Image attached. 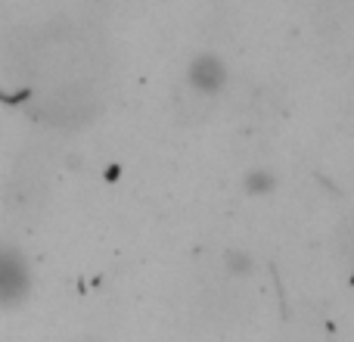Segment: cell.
Masks as SVG:
<instances>
[{"mask_svg": "<svg viewBox=\"0 0 354 342\" xmlns=\"http://www.w3.org/2000/svg\"><path fill=\"white\" fill-rule=\"evenodd\" d=\"M277 183H280L277 171H270V168H249L243 174V193L252 196V199H264V196H270L277 190Z\"/></svg>", "mask_w": 354, "mask_h": 342, "instance_id": "3957f363", "label": "cell"}, {"mask_svg": "<svg viewBox=\"0 0 354 342\" xmlns=\"http://www.w3.org/2000/svg\"><path fill=\"white\" fill-rule=\"evenodd\" d=\"M35 293V271L16 243L0 240V312L22 308Z\"/></svg>", "mask_w": 354, "mask_h": 342, "instance_id": "6da1fadb", "label": "cell"}, {"mask_svg": "<svg viewBox=\"0 0 354 342\" xmlns=\"http://www.w3.org/2000/svg\"><path fill=\"white\" fill-rule=\"evenodd\" d=\"M183 78H187L189 91L199 93V97H218V93L230 84V69H227V62L221 60L218 53L202 50V53H196L193 60L187 62Z\"/></svg>", "mask_w": 354, "mask_h": 342, "instance_id": "7a4b0ae2", "label": "cell"}, {"mask_svg": "<svg viewBox=\"0 0 354 342\" xmlns=\"http://www.w3.org/2000/svg\"><path fill=\"white\" fill-rule=\"evenodd\" d=\"M221 264H224V271L230 277H252L258 268L255 255L245 249H239V246H233V249H224V255H221Z\"/></svg>", "mask_w": 354, "mask_h": 342, "instance_id": "277c9868", "label": "cell"}]
</instances>
